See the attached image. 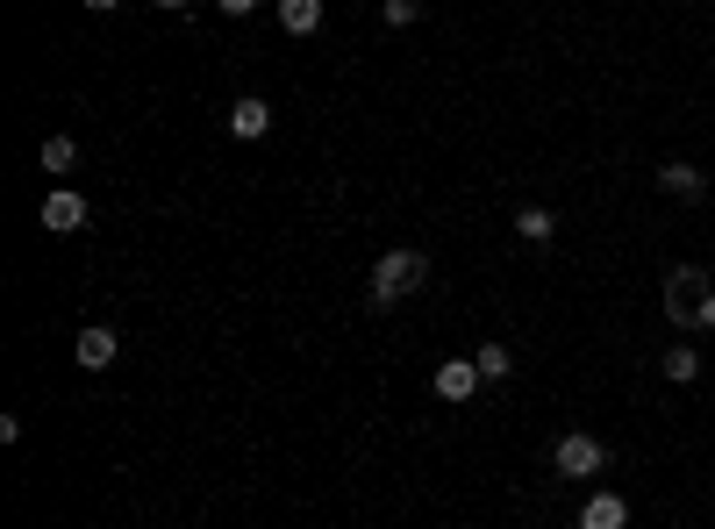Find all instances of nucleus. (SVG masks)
Segmentation results:
<instances>
[{
	"instance_id": "obj_2",
	"label": "nucleus",
	"mask_w": 715,
	"mask_h": 529,
	"mask_svg": "<svg viewBox=\"0 0 715 529\" xmlns=\"http://www.w3.org/2000/svg\"><path fill=\"white\" fill-rule=\"evenodd\" d=\"M430 286V258L422 251H386L380 265H372V308H394V301L422 294Z\"/></svg>"
},
{
	"instance_id": "obj_10",
	"label": "nucleus",
	"mask_w": 715,
	"mask_h": 529,
	"mask_svg": "<svg viewBox=\"0 0 715 529\" xmlns=\"http://www.w3.org/2000/svg\"><path fill=\"white\" fill-rule=\"evenodd\" d=\"M280 29H286V37H315V29H322V0H280Z\"/></svg>"
},
{
	"instance_id": "obj_13",
	"label": "nucleus",
	"mask_w": 715,
	"mask_h": 529,
	"mask_svg": "<svg viewBox=\"0 0 715 529\" xmlns=\"http://www.w3.org/2000/svg\"><path fill=\"white\" fill-rule=\"evenodd\" d=\"M472 365H480V380L501 386L508 372H516V357H508V344H480V351H472Z\"/></svg>"
},
{
	"instance_id": "obj_17",
	"label": "nucleus",
	"mask_w": 715,
	"mask_h": 529,
	"mask_svg": "<svg viewBox=\"0 0 715 529\" xmlns=\"http://www.w3.org/2000/svg\"><path fill=\"white\" fill-rule=\"evenodd\" d=\"M79 8H94V14H108V8H115V0H79Z\"/></svg>"
},
{
	"instance_id": "obj_11",
	"label": "nucleus",
	"mask_w": 715,
	"mask_h": 529,
	"mask_svg": "<svg viewBox=\"0 0 715 529\" xmlns=\"http://www.w3.org/2000/svg\"><path fill=\"white\" fill-rule=\"evenodd\" d=\"M666 380H673V386H694V380H702V351H694V344H673V351H666Z\"/></svg>"
},
{
	"instance_id": "obj_18",
	"label": "nucleus",
	"mask_w": 715,
	"mask_h": 529,
	"mask_svg": "<svg viewBox=\"0 0 715 529\" xmlns=\"http://www.w3.org/2000/svg\"><path fill=\"white\" fill-rule=\"evenodd\" d=\"M150 8H186V0H150Z\"/></svg>"
},
{
	"instance_id": "obj_3",
	"label": "nucleus",
	"mask_w": 715,
	"mask_h": 529,
	"mask_svg": "<svg viewBox=\"0 0 715 529\" xmlns=\"http://www.w3.org/2000/svg\"><path fill=\"white\" fill-rule=\"evenodd\" d=\"M551 466H558V480H594V472L608 466V443L587 437V430H566L558 451H551Z\"/></svg>"
},
{
	"instance_id": "obj_9",
	"label": "nucleus",
	"mask_w": 715,
	"mask_h": 529,
	"mask_svg": "<svg viewBox=\"0 0 715 529\" xmlns=\"http://www.w3.org/2000/svg\"><path fill=\"white\" fill-rule=\"evenodd\" d=\"M229 129L244 136V144H251V136H265V129H272V100L244 94V100H236V108H229Z\"/></svg>"
},
{
	"instance_id": "obj_12",
	"label": "nucleus",
	"mask_w": 715,
	"mask_h": 529,
	"mask_svg": "<svg viewBox=\"0 0 715 529\" xmlns=\"http://www.w3.org/2000/svg\"><path fill=\"white\" fill-rule=\"evenodd\" d=\"M72 165H79V144H72V136H43V173L65 179Z\"/></svg>"
},
{
	"instance_id": "obj_14",
	"label": "nucleus",
	"mask_w": 715,
	"mask_h": 529,
	"mask_svg": "<svg viewBox=\"0 0 715 529\" xmlns=\"http://www.w3.org/2000/svg\"><path fill=\"white\" fill-rule=\"evenodd\" d=\"M516 229L530 236V244H551V236H558V215H551V208H516Z\"/></svg>"
},
{
	"instance_id": "obj_15",
	"label": "nucleus",
	"mask_w": 715,
	"mask_h": 529,
	"mask_svg": "<svg viewBox=\"0 0 715 529\" xmlns=\"http://www.w3.org/2000/svg\"><path fill=\"white\" fill-rule=\"evenodd\" d=\"M422 22V0H386V29H415Z\"/></svg>"
},
{
	"instance_id": "obj_7",
	"label": "nucleus",
	"mask_w": 715,
	"mask_h": 529,
	"mask_svg": "<svg viewBox=\"0 0 715 529\" xmlns=\"http://www.w3.org/2000/svg\"><path fill=\"white\" fill-rule=\"evenodd\" d=\"M580 529H629V501H623V493H587Z\"/></svg>"
},
{
	"instance_id": "obj_4",
	"label": "nucleus",
	"mask_w": 715,
	"mask_h": 529,
	"mask_svg": "<svg viewBox=\"0 0 715 529\" xmlns=\"http://www.w3.org/2000/svg\"><path fill=\"white\" fill-rule=\"evenodd\" d=\"M87 194H72V186H50L43 194V229L50 236H72V229H87Z\"/></svg>"
},
{
	"instance_id": "obj_6",
	"label": "nucleus",
	"mask_w": 715,
	"mask_h": 529,
	"mask_svg": "<svg viewBox=\"0 0 715 529\" xmlns=\"http://www.w3.org/2000/svg\"><path fill=\"white\" fill-rule=\"evenodd\" d=\"M115 351H123V336H115L108 322H87V330H79V344H72V357H79L87 372H108Z\"/></svg>"
},
{
	"instance_id": "obj_16",
	"label": "nucleus",
	"mask_w": 715,
	"mask_h": 529,
	"mask_svg": "<svg viewBox=\"0 0 715 529\" xmlns=\"http://www.w3.org/2000/svg\"><path fill=\"white\" fill-rule=\"evenodd\" d=\"M215 8H223V14H251V8H258V0H215Z\"/></svg>"
},
{
	"instance_id": "obj_8",
	"label": "nucleus",
	"mask_w": 715,
	"mask_h": 529,
	"mask_svg": "<svg viewBox=\"0 0 715 529\" xmlns=\"http://www.w3.org/2000/svg\"><path fill=\"white\" fill-rule=\"evenodd\" d=\"M658 186H666V194H679V200H702V194H708L702 165H687V158H666V165H658Z\"/></svg>"
},
{
	"instance_id": "obj_5",
	"label": "nucleus",
	"mask_w": 715,
	"mask_h": 529,
	"mask_svg": "<svg viewBox=\"0 0 715 529\" xmlns=\"http://www.w3.org/2000/svg\"><path fill=\"white\" fill-rule=\"evenodd\" d=\"M437 401H472V394H480V365H472V357H444V365H437Z\"/></svg>"
},
{
	"instance_id": "obj_1",
	"label": "nucleus",
	"mask_w": 715,
	"mask_h": 529,
	"mask_svg": "<svg viewBox=\"0 0 715 529\" xmlns=\"http://www.w3.org/2000/svg\"><path fill=\"white\" fill-rule=\"evenodd\" d=\"M666 315H673V330H715V280H708V265H673Z\"/></svg>"
}]
</instances>
